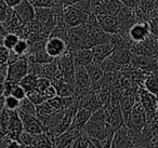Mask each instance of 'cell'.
I'll return each mask as SVG.
<instances>
[{
	"mask_svg": "<svg viewBox=\"0 0 158 148\" xmlns=\"http://www.w3.org/2000/svg\"><path fill=\"white\" fill-rule=\"evenodd\" d=\"M154 38H155V49H156V54H155V56L158 59V36L154 35Z\"/></svg>",
	"mask_w": 158,
	"mask_h": 148,
	"instance_id": "obj_38",
	"label": "cell"
},
{
	"mask_svg": "<svg viewBox=\"0 0 158 148\" xmlns=\"http://www.w3.org/2000/svg\"><path fill=\"white\" fill-rule=\"evenodd\" d=\"M13 51L16 55L19 56H24V55H27L29 51V43L27 41L26 38H20V40L18 41V43L15 44V47L13 48Z\"/></svg>",
	"mask_w": 158,
	"mask_h": 148,
	"instance_id": "obj_26",
	"label": "cell"
},
{
	"mask_svg": "<svg viewBox=\"0 0 158 148\" xmlns=\"http://www.w3.org/2000/svg\"><path fill=\"white\" fill-rule=\"evenodd\" d=\"M26 97L28 98L31 103H34L36 106H37V105H39V104H41V103H44V101H47L44 94H42L41 92L38 91V90H36V89L26 92Z\"/></svg>",
	"mask_w": 158,
	"mask_h": 148,
	"instance_id": "obj_27",
	"label": "cell"
},
{
	"mask_svg": "<svg viewBox=\"0 0 158 148\" xmlns=\"http://www.w3.org/2000/svg\"><path fill=\"white\" fill-rule=\"evenodd\" d=\"M114 46L110 42H104V43H98L91 48L93 55V62L100 64L106 57L110 56L112 52L114 51Z\"/></svg>",
	"mask_w": 158,
	"mask_h": 148,
	"instance_id": "obj_13",
	"label": "cell"
},
{
	"mask_svg": "<svg viewBox=\"0 0 158 148\" xmlns=\"http://www.w3.org/2000/svg\"><path fill=\"white\" fill-rule=\"evenodd\" d=\"M91 115H92V111L89 110V109L85 108V107H78L76 113L74 116V119L72 121L69 129H77V130H84L85 126H86L87 122L89 121Z\"/></svg>",
	"mask_w": 158,
	"mask_h": 148,
	"instance_id": "obj_14",
	"label": "cell"
},
{
	"mask_svg": "<svg viewBox=\"0 0 158 148\" xmlns=\"http://www.w3.org/2000/svg\"><path fill=\"white\" fill-rule=\"evenodd\" d=\"M31 147L35 148H49L53 147L52 139L50 138L46 132L39 133V134H35L33 137V143H31Z\"/></svg>",
	"mask_w": 158,
	"mask_h": 148,
	"instance_id": "obj_19",
	"label": "cell"
},
{
	"mask_svg": "<svg viewBox=\"0 0 158 148\" xmlns=\"http://www.w3.org/2000/svg\"><path fill=\"white\" fill-rule=\"evenodd\" d=\"M35 8H52L60 2V0H29Z\"/></svg>",
	"mask_w": 158,
	"mask_h": 148,
	"instance_id": "obj_31",
	"label": "cell"
},
{
	"mask_svg": "<svg viewBox=\"0 0 158 148\" xmlns=\"http://www.w3.org/2000/svg\"><path fill=\"white\" fill-rule=\"evenodd\" d=\"M152 34L147 21H136L128 31V36L133 42H142Z\"/></svg>",
	"mask_w": 158,
	"mask_h": 148,
	"instance_id": "obj_8",
	"label": "cell"
},
{
	"mask_svg": "<svg viewBox=\"0 0 158 148\" xmlns=\"http://www.w3.org/2000/svg\"><path fill=\"white\" fill-rule=\"evenodd\" d=\"M87 67V70L89 72V76L91 79V89L92 90H97L99 88L100 83H101L102 79L104 78V72L102 70L100 64L94 63L92 62L91 64H89Z\"/></svg>",
	"mask_w": 158,
	"mask_h": 148,
	"instance_id": "obj_15",
	"label": "cell"
},
{
	"mask_svg": "<svg viewBox=\"0 0 158 148\" xmlns=\"http://www.w3.org/2000/svg\"><path fill=\"white\" fill-rule=\"evenodd\" d=\"M28 74V59L26 55L20 56L16 61L8 64L7 80L19 83Z\"/></svg>",
	"mask_w": 158,
	"mask_h": 148,
	"instance_id": "obj_4",
	"label": "cell"
},
{
	"mask_svg": "<svg viewBox=\"0 0 158 148\" xmlns=\"http://www.w3.org/2000/svg\"><path fill=\"white\" fill-rule=\"evenodd\" d=\"M13 11L24 24H28L36 20V8L29 0H22L13 8Z\"/></svg>",
	"mask_w": 158,
	"mask_h": 148,
	"instance_id": "obj_9",
	"label": "cell"
},
{
	"mask_svg": "<svg viewBox=\"0 0 158 148\" xmlns=\"http://www.w3.org/2000/svg\"><path fill=\"white\" fill-rule=\"evenodd\" d=\"M138 97L142 103L147 115L148 122L158 120V97L146 90L144 87H140L138 90Z\"/></svg>",
	"mask_w": 158,
	"mask_h": 148,
	"instance_id": "obj_2",
	"label": "cell"
},
{
	"mask_svg": "<svg viewBox=\"0 0 158 148\" xmlns=\"http://www.w3.org/2000/svg\"><path fill=\"white\" fill-rule=\"evenodd\" d=\"M38 77L39 76H36V75H33V74H27L24 78H22V80H21L19 83L24 88L25 91L28 92V91H31V90L36 89Z\"/></svg>",
	"mask_w": 158,
	"mask_h": 148,
	"instance_id": "obj_24",
	"label": "cell"
},
{
	"mask_svg": "<svg viewBox=\"0 0 158 148\" xmlns=\"http://www.w3.org/2000/svg\"><path fill=\"white\" fill-rule=\"evenodd\" d=\"M97 18L100 26L105 33L113 35V34H117L120 31V24H119V21L116 18V15L102 14V15H97Z\"/></svg>",
	"mask_w": 158,
	"mask_h": 148,
	"instance_id": "obj_10",
	"label": "cell"
},
{
	"mask_svg": "<svg viewBox=\"0 0 158 148\" xmlns=\"http://www.w3.org/2000/svg\"><path fill=\"white\" fill-rule=\"evenodd\" d=\"M33 137L34 135L31 133L27 132V131L23 130L21 134L19 135L18 141L22 145V147H31V143H33Z\"/></svg>",
	"mask_w": 158,
	"mask_h": 148,
	"instance_id": "obj_28",
	"label": "cell"
},
{
	"mask_svg": "<svg viewBox=\"0 0 158 148\" xmlns=\"http://www.w3.org/2000/svg\"><path fill=\"white\" fill-rule=\"evenodd\" d=\"M108 124H110V126L114 131H116L117 129H119L120 126H123L125 124V118H123L120 106H113V110L110 113V118H108Z\"/></svg>",
	"mask_w": 158,
	"mask_h": 148,
	"instance_id": "obj_18",
	"label": "cell"
},
{
	"mask_svg": "<svg viewBox=\"0 0 158 148\" xmlns=\"http://www.w3.org/2000/svg\"><path fill=\"white\" fill-rule=\"evenodd\" d=\"M36 110H37V117L41 120L42 123L56 111L52 106H51L50 103H49L48 101H44V103L37 105V106H36Z\"/></svg>",
	"mask_w": 158,
	"mask_h": 148,
	"instance_id": "obj_20",
	"label": "cell"
},
{
	"mask_svg": "<svg viewBox=\"0 0 158 148\" xmlns=\"http://www.w3.org/2000/svg\"><path fill=\"white\" fill-rule=\"evenodd\" d=\"M21 119L23 122V128L25 131L31 133L33 135L39 134V133L44 132V126L41 120L37 116L33 115H20Z\"/></svg>",
	"mask_w": 158,
	"mask_h": 148,
	"instance_id": "obj_11",
	"label": "cell"
},
{
	"mask_svg": "<svg viewBox=\"0 0 158 148\" xmlns=\"http://www.w3.org/2000/svg\"><path fill=\"white\" fill-rule=\"evenodd\" d=\"M18 113L20 115H33L37 116V110H36V105L31 103L27 97H24L21 100L20 106L18 108Z\"/></svg>",
	"mask_w": 158,
	"mask_h": 148,
	"instance_id": "obj_23",
	"label": "cell"
},
{
	"mask_svg": "<svg viewBox=\"0 0 158 148\" xmlns=\"http://www.w3.org/2000/svg\"><path fill=\"white\" fill-rule=\"evenodd\" d=\"M87 36H88V33H87L85 24L76 27H68L67 31H66V42H67L69 49L73 51L82 49Z\"/></svg>",
	"mask_w": 158,
	"mask_h": 148,
	"instance_id": "obj_5",
	"label": "cell"
},
{
	"mask_svg": "<svg viewBox=\"0 0 158 148\" xmlns=\"http://www.w3.org/2000/svg\"><path fill=\"white\" fill-rule=\"evenodd\" d=\"M155 12H156V15H158V1H157V5H156V10H155Z\"/></svg>",
	"mask_w": 158,
	"mask_h": 148,
	"instance_id": "obj_39",
	"label": "cell"
},
{
	"mask_svg": "<svg viewBox=\"0 0 158 148\" xmlns=\"http://www.w3.org/2000/svg\"><path fill=\"white\" fill-rule=\"evenodd\" d=\"M10 95L15 96L19 100H23L24 97H26V91H25V89L20 83H14L11 92H10Z\"/></svg>",
	"mask_w": 158,
	"mask_h": 148,
	"instance_id": "obj_32",
	"label": "cell"
},
{
	"mask_svg": "<svg viewBox=\"0 0 158 148\" xmlns=\"http://www.w3.org/2000/svg\"><path fill=\"white\" fill-rule=\"evenodd\" d=\"M20 35L15 33H7L3 36L2 40V46L5 48H7L9 51L13 50V48L15 47V44L18 43V41L20 40Z\"/></svg>",
	"mask_w": 158,
	"mask_h": 148,
	"instance_id": "obj_25",
	"label": "cell"
},
{
	"mask_svg": "<svg viewBox=\"0 0 158 148\" xmlns=\"http://www.w3.org/2000/svg\"><path fill=\"white\" fill-rule=\"evenodd\" d=\"M42 94L44 95L46 100L48 101V100H50V98H52V97H54V96L57 95V90H56V88H55V85L53 84V83H51V84L49 85L46 90H44Z\"/></svg>",
	"mask_w": 158,
	"mask_h": 148,
	"instance_id": "obj_35",
	"label": "cell"
},
{
	"mask_svg": "<svg viewBox=\"0 0 158 148\" xmlns=\"http://www.w3.org/2000/svg\"><path fill=\"white\" fill-rule=\"evenodd\" d=\"M21 100L16 98L13 95H8L5 96V107L8 110H18L19 106H20Z\"/></svg>",
	"mask_w": 158,
	"mask_h": 148,
	"instance_id": "obj_30",
	"label": "cell"
},
{
	"mask_svg": "<svg viewBox=\"0 0 158 148\" xmlns=\"http://www.w3.org/2000/svg\"><path fill=\"white\" fill-rule=\"evenodd\" d=\"M52 83L50 78L48 77H44V76H39L38 77V80H37V85H36V90H38L39 92L44 93V91L49 87V85Z\"/></svg>",
	"mask_w": 158,
	"mask_h": 148,
	"instance_id": "obj_33",
	"label": "cell"
},
{
	"mask_svg": "<svg viewBox=\"0 0 158 148\" xmlns=\"http://www.w3.org/2000/svg\"><path fill=\"white\" fill-rule=\"evenodd\" d=\"M157 97H158V94H157Z\"/></svg>",
	"mask_w": 158,
	"mask_h": 148,
	"instance_id": "obj_40",
	"label": "cell"
},
{
	"mask_svg": "<svg viewBox=\"0 0 158 148\" xmlns=\"http://www.w3.org/2000/svg\"><path fill=\"white\" fill-rule=\"evenodd\" d=\"M113 148H130L134 147V141L131 132L127 128L126 124L117 129L114 133L112 141Z\"/></svg>",
	"mask_w": 158,
	"mask_h": 148,
	"instance_id": "obj_7",
	"label": "cell"
},
{
	"mask_svg": "<svg viewBox=\"0 0 158 148\" xmlns=\"http://www.w3.org/2000/svg\"><path fill=\"white\" fill-rule=\"evenodd\" d=\"M74 60L76 65L88 66L93 62L91 49H78L74 51Z\"/></svg>",
	"mask_w": 158,
	"mask_h": 148,
	"instance_id": "obj_17",
	"label": "cell"
},
{
	"mask_svg": "<svg viewBox=\"0 0 158 148\" xmlns=\"http://www.w3.org/2000/svg\"><path fill=\"white\" fill-rule=\"evenodd\" d=\"M100 66H101V68L104 72V74L118 72H121L123 68V66L119 65V64L117 63V62H115L110 56L106 57L104 61H102L101 63H100Z\"/></svg>",
	"mask_w": 158,
	"mask_h": 148,
	"instance_id": "obj_22",
	"label": "cell"
},
{
	"mask_svg": "<svg viewBox=\"0 0 158 148\" xmlns=\"http://www.w3.org/2000/svg\"><path fill=\"white\" fill-rule=\"evenodd\" d=\"M48 102L50 103V105L55 109V110H62L64 109V105H63V97L60 95H56L54 97L48 100Z\"/></svg>",
	"mask_w": 158,
	"mask_h": 148,
	"instance_id": "obj_34",
	"label": "cell"
},
{
	"mask_svg": "<svg viewBox=\"0 0 158 148\" xmlns=\"http://www.w3.org/2000/svg\"><path fill=\"white\" fill-rule=\"evenodd\" d=\"M90 14L91 13H87L75 6L63 7V21L67 27H76L85 24Z\"/></svg>",
	"mask_w": 158,
	"mask_h": 148,
	"instance_id": "obj_3",
	"label": "cell"
},
{
	"mask_svg": "<svg viewBox=\"0 0 158 148\" xmlns=\"http://www.w3.org/2000/svg\"><path fill=\"white\" fill-rule=\"evenodd\" d=\"M131 56H132V53L130 51L129 48H117L114 49V51L112 52L110 54V57L114 60L115 62L119 64L121 66H129L131 64Z\"/></svg>",
	"mask_w": 158,
	"mask_h": 148,
	"instance_id": "obj_16",
	"label": "cell"
},
{
	"mask_svg": "<svg viewBox=\"0 0 158 148\" xmlns=\"http://www.w3.org/2000/svg\"><path fill=\"white\" fill-rule=\"evenodd\" d=\"M149 26H151V31L153 35L158 36V15L154 16L153 18L148 21Z\"/></svg>",
	"mask_w": 158,
	"mask_h": 148,
	"instance_id": "obj_36",
	"label": "cell"
},
{
	"mask_svg": "<svg viewBox=\"0 0 158 148\" xmlns=\"http://www.w3.org/2000/svg\"><path fill=\"white\" fill-rule=\"evenodd\" d=\"M5 1L7 2V5L9 6L10 8H14L15 6H18L22 0H5Z\"/></svg>",
	"mask_w": 158,
	"mask_h": 148,
	"instance_id": "obj_37",
	"label": "cell"
},
{
	"mask_svg": "<svg viewBox=\"0 0 158 148\" xmlns=\"http://www.w3.org/2000/svg\"><path fill=\"white\" fill-rule=\"evenodd\" d=\"M44 49L48 52V54L53 59H59L60 56L65 54L69 50V47H68L66 40H64L63 38L59 37V36L49 35V37L46 40Z\"/></svg>",
	"mask_w": 158,
	"mask_h": 148,
	"instance_id": "obj_6",
	"label": "cell"
},
{
	"mask_svg": "<svg viewBox=\"0 0 158 148\" xmlns=\"http://www.w3.org/2000/svg\"><path fill=\"white\" fill-rule=\"evenodd\" d=\"M23 130H24V128H23V122L20 117V113H18V110H11L10 119L7 125V134L11 138L18 139L19 135L21 134Z\"/></svg>",
	"mask_w": 158,
	"mask_h": 148,
	"instance_id": "obj_12",
	"label": "cell"
},
{
	"mask_svg": "<svg viewBox=\"0 0 158 148\" xmlns=\"http://www.w3.org/2000/svg\"><path fill=\"white\" fill-rule=\"evenodd\" d=\"M147 122H148V120H147L146 111H145L142 103L140 102V100L138 97L131 113H130L129 117H128L127 121L125 122V124L129 129L130 132H131L132 136L134 137L146 125Z\"/></svg>",
	"mask_w": 158,
	"mask_h": 148,
	"instance_id": "obj_1",
	"label": "cell"
},
{
	"mask_svg": "<svg viewBox=\"0 0 158 148\" xmlns=\"http://www.w3.org/2000/svg\"><path fill=\"white\" fill-rule=\"evenodd\" d=\"M12 11H13V8H10L5 0H0V22H6Z\"/></svg>",
	"mask_w": 158,
	"mask_h": 148,
	"instance_id": "obj_29",
	"label": "cell"
},
{
	"mask_svg": "<svg viewBox=\"0 0 158 148\" xmlns=\"http://www.w3.org/2000/svg\"><path fill=\"white\" fill-rule=\"evenodd\" d=\"M143 87L153 94L157 95L158 94V69L154 70V72H149L147 75L146 79L144 81V85Z\"/></svg>",
	"mask_w": 158,
	"mask_h": 148,
	"instance_id": "obj_21",
	"label": "cell"
}]
</instances>
